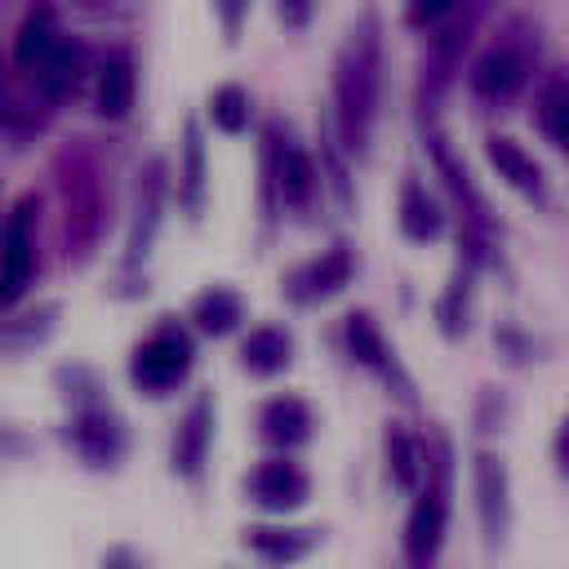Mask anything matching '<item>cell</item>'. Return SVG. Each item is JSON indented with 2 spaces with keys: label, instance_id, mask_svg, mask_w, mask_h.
<instances>
[{
  "label": "cell",
  "instance_id": "cell-14",
  "mask_svg": "<svg viewBox=\"0 0 569 569\" xmlns=\"http://www.w3.org/2000/svg\"><path fill=\"white\" fill-rule=\"evenodd\" d=\"M133 62H129V53H111L107 62H102V71H98V111L107 116V120H124L129 116V107H133Z\"/></svg>",
  "mask_w": 569,
  "mask_h": 569
},
{
  "label": "cell",
  "instance_id": "cell-15",
  "mask_svg": "<svg viewBox=\"0 0 569 569\" xmlns=\"http://www.w3.org/2000/svg\"><path fill=\"white\" fill-rule=\"evenodd\" d=\"M244 547L267 565H293L316 547V533L311 529H267L262 525V529L244 533Z\"/></svg>",
  "mask_w": 569,
  "mask_h": 569
},
{
  "label": "cell",
  "instance_id": "cell-18",
  "mask_svg": "<svg viewBox=\"0 0 569 569\" xmlns=\"http://www.w3.org/2000/svg\"><path fill=\"white\" fill-rule=\"evenodd\" d=\"M191 320H196L204 333H231V329L244 320V302H240V293H236V289L213 284V289H204V293L196 298Z\"/></svg>",
  "mask_w": 569,
  "mask_h": 569
},
{
  "label": "cell",
  "instance_id": "cell-2",
  "mask_svg": "<svg viewBox=\"0 0 569 569\" xmlns=\"http://www.w3.org/2000/svg\"><path fill=\"white\" fill-rule=\"evenodd\" d=\"M445 529H449V453L440 449V458L431 462L427 485L418 489L409 525H405V560H409V569H431L436 565V556L445 547Z\"/></svg>",
  "mask_w": 569,
  "mask_h": 569
},
{
  "label": "cell",
  "instance_id": "cell-9",
  "mask_svg": "<svg viewBox=\"0 0 569 569\" xmlns=\"http://www.w3.org/2000/svg\"><path fill=\"white\" fill-rule=\"evenodd\" d=\"M209 440H213V400L209 396H196L187 418L178 422V436H173V471L196 480L204 471V458H209Z\"/></svg>",
  "mask_w": 569,
  "mask_h": 569
},
{
  "label": "cell",
  "instance_id": "cell-1",
  "mask_svg": "<svg viewBox=\"0 0 569 569\" xmlns=\"http://www.w3.org/2000/svg\"><path fill=\"white\" fill-rule=\"evenodd\" d=\"M338 120L347 147H365L369 124H373V102H378V49L373 40H356L342 62H338Z\"/></svg>",
  "mask_w": 569,
  "mask_h": 569
},
{
  "label": "cell",
  "instance_id": "cell-4",
  "mask_svg": "<svg viewBox=\"0 0 569 569\" xmlns=\"http://www.w3.org/2000/svg\"><path fill=\"white\" fill-rule=\"evenodd\" d=\"M36 200H22L9 222H4V249H0V307L18 302L31 271H36V236H31V222H36Z\"/></svg>",
  "mask_w": 569,
  "mask_h": 569
},
{
  "label": "cell",
  "instance_id": "cell-19",
  "mask_svg": "<svg viewBox=\"0 0 569 569\" xmlns=\"http://www.w3.org/2000/svg\"><path fill=\"white\" fill-rule=\"evenodd\" d=\"M58 44V22H53V9H31L18 27V40H13V58L18 67H40V58Z\"/></svg>",
  "mask_w": 569,
  "mask_h": 569
},
{
  "label": "cell",
  "instance_id": "cell-16",
  "mask_svg": "<svg viewBox=\"0 0 569 569\" xmlns=\"http://www.w3.org/2000/svg\"><path fill=\"white\" fill-rule=\"evenodd\" d=\"M289 351H293V342H289V333L284 329H276V325H258L249 338H244V347H240V360H244V369L249 373H280L284 365H289Z\"/></svg>",
  "mask_w": 569,
  "mask_h": 569
},
{
  "label": "cell",
  "instance_id": "cell-13",
  "mask_svg": "<svg viewBox=\"0 0 569 569\" xmlns=\"http://www.w3.org/2000/svg\"><path fill=\"white\" fill-rule=\"evenodd\" d=\"M258 427H262V440L293 449V445H302V440L311 436L316 418H311L307 400H298V396H276V400H267V405H262Z\"/></svg>",
  "mask_w": 569,
  "mask_h": 569
},
{
  "label": "cell",
  "instance_id": "cell-10",
  "mask_svg": "<svg viewBox=\"0 0 569 569\" xmlns=\"http://www.w3.org/2000/svg\"><path fill=\"white\" fill-rule=\"evenodd\" d=\"M485 156H489V164L498 169V178H507V187H516L520 196H529V200H547V178H542V164L516 142V138H502V133H493L489 142H485Z\"/></svg>",
  "mask_w": 569,
  "mask_h": 569
},
{
  "label": "cell",
  "instance_id": "cell-26",
  "mask_svg": "<svg viewBox=\"0 0 569 569\" xmlns=\"http://www.w3.org/2000/svg\"><path fill=\"white\" fill-rule=\"evenodd\" d=\"M453 4H458V0H409L405 18H409L413 27H427V22H440V18H445Z\"/></svg>",
  "mask_w": 569,
  "mask_h": 569
},
{
  "label": "cell",
  "instance_id": "cell-5",
  "mask_svg": "<svg viewBox=\"0 0 569 569\" xmlns=\"http://www.w3.org/2000/svg\"><path fill=\"white\" fill-rule=\"evenodd\" d=\"M244 493L262 507V511H298L307 498H311V480L298 462L289 458H267L258 462L249 476H244Z\"/></svg>",
  "mask_w": 569,
  "mask_h": 569
},
{
  "label": "cell",
  "instance_id": "cell-23",
  "mask_svg": "<svg viewBox=\"0 0 569 569\" xmlns=\"http://www.w3.org/2000/svg\"><path fill=\"white\" fill-rule=\"evenodd\" d=\"M422 453H418V440L405 431V427H387V471H391V485L400 489H418L422 480Z\"/></svg>",
  "mask_w": 569,
  "mask_h": 569
},
{
  "label": "cell",
  "instance_id": "cell-22",
  "mask_svg": "<svg viewBox=\"0 0 569 569\" xmlns=\"http://www.w3.org/2000/svg\"><path fill=\"white\" fill-rule=\"evenodd\" d=\"M76 76H80V44H67V40H58L36 67V80L49 98H62L76 84Z\"/></svg>",
  "mask_w": 569,
  "mask_h": 569
},
{
  "label": "cell",
  "instance_id": "cell-28",
  "mask_svg": "<svg viewBox=\"0 0 569 569\" xmlns=\"http://www.w3.org/2000/svg\"><path fill=\"white\" fill-rule=\"evenodd\" d=\"M213 9H218V18H222V31H227V40H236V36H240V22H244V9H249V0H213Z\"/></svg>",
  "mask_w": 569,
  "mask_h": 569
},
{
  "label": "cell",
  "instance_id": "cell-12",
  "mask_svg": "<svg viewBox=\"0 0 569 569\" xmlns=\"http://www.w3.org/2000/svg\"><path fill=\"white\" fill-rule=\"evenodd\" d=\"M71 445H76L80 458H89L93 467H107V462L120 458V449H124V431H120V422H116L111 413H102V409H84V413L71 422Z\"/></svg>",
  "mask_w": 569,
  "mask_h": 569
},
{
  "label": "cell",
  "instance_id": "cell-27",
  "mask_svg": "<svg viewBox=\"0 0 569 569\" xmlns=\"http://www.w3.org/2000/svg\"><path fill=\"white\" fill-rule=\"evenodd\" d=\"M311 9H316V0H276L280 22H284V27H293V31H302V27L311 22Z\"/></svg>",
  "mask_w": 569,
  "mask_h": 569
},
{
  "label": "cell",
  "instance_id": "cell-29",
  "mask_svg": "<svg viewBox=\"0 0 569 569\" xmlns=\"http://www.w3.org/2000/svg\"><path fill=\"white\" fill-rule=\"evenodd\" d=\"M102 569H142V560H138L129 547H111V551L102 556Z\"/></svg>",
  "mask_w": 569,
  "mask_h": 569
},
{
  "label": "cell",
  "instance_id": "cell-21",
  "mask_svg": "<svg viewBox=\"0 0 569 569\" xmlns=\"http://www.w3.org/2000/svg\"><path fill=\"white\" fill-rule=\"evenodd\" d=\"M400 231H405L409 240H431V236H440V209H436V200H431L418 182H405V187H400Z\"/></svg>",
  "mask_w": 569,
  "mask_h": 569
},
{
  "label": "cell",
  "instance_id": "cell-7",
  "mask_svg": "<svg viewBox=\"0 0 569 569\" xmlns=\"http://www.w3.org/2000/svg\"><path fill=\"white\" fill-rule=\"evenodd\" d=\"M525 76H529V53L516 49V44H493V49L476 62L471 89H476V98H485V102H507V98L525 84Z\"/></svg>",
  "mask_w": 569,
  "mask_h": 569
},
{
  "label": "cell",
  "instance_id": "cell-20",
  "mask_svg": "<svg viewBox=\"0 0 569 569\" xmlns=\"http://www.w3.org/2000/svg\"><path fill=\"white\" fill-rule=\"evenodd\" d=\"M533 120H538L542 138H547L556 151H565V138H569V84H565V76H551V80H547V89L538 93Z\"/></svg>",
  "mask_w": 569,
  "mask_h": 569
},
{
  "label": "cell",
  "instance_id": "cell-25",
  "mask_svg": "<svg viewBox=\"0 0 569 569\" xmlns=\"http://www.w3.org/2000/svg\"><path fill=\"white\" fill-rule=\"evenodd\" d=\"M209 116L222 133H240L249 124V93L240 84H218L209 93Z\"/></svg>",
  "mask_w": 569,
  "mask_h": 569
},
{
  "label": "cell",
  "instance_id": "cell-3",
  "mask_svg": "<svg viewBox=\"0 0 569 569\" xmlns=\"http://www.w3.org/2000/svg\"><path fill=\"white\" fill-rule=\"evenodd\" d=\"M187 373H191V338H187L182 329H160V333H151V338L133 351V360H129V378H133V387L147 391V396H169Z\"/></svg>",
  "mask_w": 569,
  "mask_h": 569
},
{
  "label": "cell",
  "instance_id": "cell-6",
  "mask_svg": "<svg viewBox=\"0 0 569 569\" xmlns=\"http://www.w3.org/2000/svg\"><path fill=\"white\" fill-rule=\"evenodd\" d=\"M476 507H480V529L489 547L507 542L511 529V485H507V467L493 453L476 458Z\"/></svg>",
  "mask_w": 569,
  "mask_h": 569
},
{
  "label": "cell",
  "instance_id": "cell-17",
  "mask_svg": "<svg viewBox=\"0 0 569 569\" xmlns=\"http://www.w3.org/2000/svg\"><path fill=\"white\" fill-rule=\"evenodd\" d=\"M347 351H351L365 369H378L382 378H391V373H396V360H391V351H387V342H382V333H378L373 316H365V311L347 316Z\"/></svg>",
  "mask_w": 569,
  "mask_h": 569
},
{
  "label": "cell",
  "instance_id": "cell-24",
  "mask_svg": "<svg viewBox=\"0 0 569 569\" xmlns=\"http://www.w3.org/2000/svg\"><path fill=\"white\" fill-rule=\"evenodd\" d=\"M178 191H182V204H187L191 213L204 204V142H200V129H196V124H187V138H182Z\"/></svg>",
  "mask_w": 569,
  "mask_h": 569
},
{
  "label": "cell",
  "instance_id": "cell-8",
  "mask_svg": "<svg viewBox=\"0 0 569 569\" xmlns=\"http://www.w3.org/2000/svg\"><path fill=\"white\" fill-rule=\"evenodd\" d=\"M351 271H356L351 249H347V244H333V249H325L320 258H311L307 267H298V271L289 276V298H293V302L329 298V293H338V289L351 284Z\"/></svg>",
  "mask_w": 569,
  "mask_h": 569
},
{
  "label": "cell",
  "instance_id": "cell-11",
  "mask_svg": "<svg viewBox=\"0 0 569 569\" xmlns=\"http://www.w3.org/2000/svg\"><path fill=\"white\" fill-rule=\"evenodd\" d=\"M267 187H280V196L289 204H307L311 191H316V169H311V156L302 147H293L289 138L276 142L271 138V151H267Z\"/></svg>",
  "mask_w": 569,
  "mask_h": 569
}]
</instances>
